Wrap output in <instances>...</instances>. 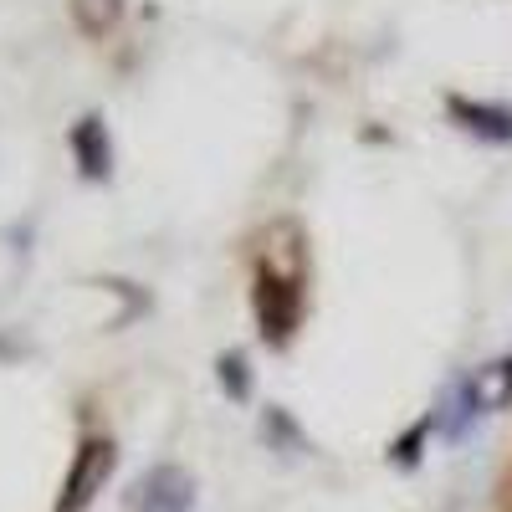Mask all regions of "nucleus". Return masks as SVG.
<instances>
[{"mask_svg": "<svg viewBox=\"0 0 512 512\" xmlns=\"http://www.w3.org/2000/svg\"><path fill=\"white\" fill-rule=\"evenodd\" d=\"M123 512H195V482L180 466H154L123 497Z\"/></svg>", "mask_w": 512, "mask_h": 512, "instance_id": "1", "label": "nucleus"}, {"mask_svg": "<svg viewBox=\"0 0 512 512\" xmlns=\"http://www.w3.org/2000/svg\"><path fill=\"white\" fill-rule=\"evenodd\" d=\"M451 113L461 118V128H472V134H482V139H497V144H507V139H512V113H507V108L451 98Z\"/></svg>", "mask_w": 512, "mask_h": 512, "instance_id": "4", "label": "nucleus"}, {"mask_svg": "<svg viewBox=\"0 0 512 512\" xmlns=\"http://www.w3.org/2000/svg\"><path fill=\"white\" fill-rule=\"evenodd\" d=\"M466 395H472V405H477V410H502V405L512 400V359L487 364L472 384H466Z\"/></svg>", "mask_w": 512, "mask_h": 512, "instance_id": "6", "label": "nucleus"}, {"mask_svg": "<svg viewBox=\"0 0 512 512\" xmlns=\"http://www.w3.org/2000/svg\"><path fill=\"white\" fill-rule=\"evenodd\" d=\"M108 472H113V441H82V451H77V461H72V472H67V482H62V502H57V512H82L98 492H103V482H108Z\"/></svg>", "mask_w": 512, "mask_h": 512, "instance_id": "2", "label": "nucleus"}, {"mask_svg": "<svg viewBox=\"0 0 512 512\" xmlns=\"http://www.w3.org/2000/svg\"><path fill=\"white\" fill-rule=\"evenodd\" d=\"M72 149L82 159V175L88 180H103L108 175V134H103V118H82L72 128Z\"/></svg>", "mask_w": 512, "mask_h": 512, "instance_id": "5", "label": "nucleus"}, {"mask_svg": "<svg viewBox=\"0 0 512 512\" xmlns=\"http://www.w3.org/2000/svg\"><path fill=\"white\" fill-rule=\"evenodd\" d=\"M221 384H231V395L246 400V364H241V354H226L221 359Z\"/></svg>", "mask_w": 512, "mask_h": 512, "instance_id": "7", "label": "nucleus"}, {"mask_svg": "<svg viewBox=\"0 0 512 512\" xmlns=\"http://www.w3.org/2000/svg\"><path fill=\"white\" fill-rule=\"evenodd\" d=\"M256 318H262V333L282 344L297 328V287L282 282L277 272H262L256 277Z\"/></svg>", "mask_w": 512, "mask_h": 512, "instance_id": "3", "label": "nucleus"}]
</instances>
